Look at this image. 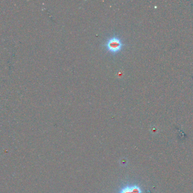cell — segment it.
<instances>
[{
    "label": "cell",
    "mask_w": 193,
    "mask_h": 193,
    "mask_svg": "<svg viewBox=\"0 0 193 193\" xmlns=\"http://www.w3.org/2000/svg\"><path fill=\"white\" fill-rule=\"evenodd\" d=\"M105 47L107 51L111 53L116 54L122 49L123 44L119 37L114 36L107 40L105 44Z\"/></svg>",
    "instance_id": "6da1fadb"
},
{
    "label": "cell",
    "mask_w": 193,
    "mask_h": 193,
    "mask_svg": "<svg viewBox=\"0 0 193 193\" xmlns=\"http://www.w3.org/2000/svg\"><path fill=\"white\" fill-rule=\"evenodd\" d=\"M118 193H142V190L137 185H127L121 189Z\"/></svg>",
    "instance_id": "7a4b0ae2"
}]
</instances>
